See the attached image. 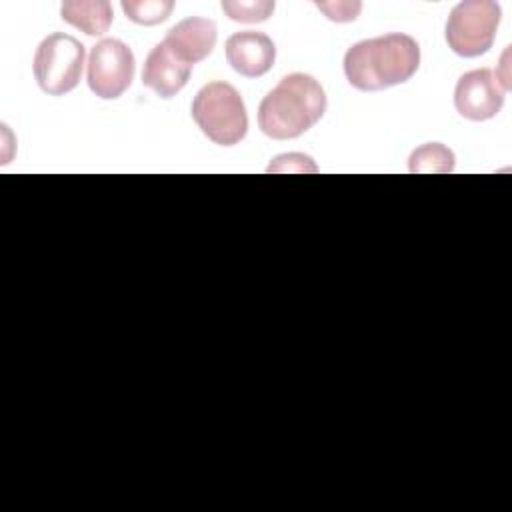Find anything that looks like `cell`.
<instances>
[{
	"mask_svg": "<svg viewBox=\"0 0 512 512\" xmlns=\"http://www.w3.org/2000/svg\"><path fill=\"white\" fill-rule=\"evenodd\" d=\"M420 66V46L404 32L360 40L344 54L346 80L362 92L408 82Z\"/></svg>",
	"mask_w": 512,
	"mask_h": 512,
	"instance_id": "6da1fadb",
	"label": "cell"
},
{
	"mask_svg": "<svg viewBox=\"0 0 512 512\" xmlns=\"http://www.w3.org/2000/svg\"><path fill=\"white\" fill-rule=\"evenodd\" d=\"M326 112L320 82L304 72L284 76L258 106V128L274 140H292L308 132Z\"/></svg>",
	"mask_w": 512,
	"mask_h": 512,
	"instance_id": "7a4b0ae2",
	"label": "cell"
},
{
	"mask_svg": "<svg viewBox=\"0 0 512 512\" xmlns=\"http://www.w3.org/2000/svg\"><path fill=\"white\" fill-rule=\"evenodd\" d=\"M192 118L202 134L220 146L238 144L248 132V114L240 92L222 80L208 82L192 100Z\"/></svg>",
	"mask_w": 512,
	"mask_h": 512,
	"instance_id": "3957f363",
	"label": "cell"
},
{
	"mask_svg": "<svg viewBox=\"0 0 512 512\" xmlns=\"http://www.w3.org/2000/svg\"><path fill=\"white\" fill-rule=\"evenodd\" d=\"M86 50L80 40L64 32L48 34L36 48L32 70L42 92L50 96H64L72 92L84 68Z\"/></svg>",
	"mask_w": 512,
	"mask_h": 512,
	"instance_id": "277c9868",
	"label": "cell"
},
{
	"mask_svg": "<svg viewBox=\"0 0 512 512\" xmlns=\"http://www.w3.org/2000/svg\"><path fill=\"white\" fill-rule=\"evenodd\" d=\"M502 18L500 4L492 0H464L446 20V44L462 58H476L492 48Z\"/></svg>",
	"mask_w": 512,
	"mask_h": 512,
	"instance_id": "5b68a950",
	"label": "cell"
},
{
	"mask_svg": "<svg viewBox=\"0 0 512 512\" xmlns=\"http://www.w3.org/2000/svg\"><path fill=\"white\" fill-rule=\"evenodd\" d=\"M86 80L98 98H120L134 80V54L130 46L118 38L96 42L88 56Z\"/></svg>",
	"mask_w": 512,
	"mask_h": 512,
	"instance_id": "8992f818",
	"label": "cell"
},
{
	"mask_svg": "<svg viewBox=\"0 0 512 512\" xmlns=\"http://www.w3.org/2000/svg\"><path fill=\"white\" fill-rule=\"evenodd\" d=\"M506 88L490 68L470 70L462 74L454 88L456 112L472 122L494 118L504 106Z\"/></svg>",
	"mask_w": 512,
	"mask_h": 512,
	"instance_id": "52a82bcc",
	"label": "cell"
},
{
	"mask_svg": "<svg viewBox=\"0 0 512 512\" xmlns=\"http://www.w3.org/2000/svg\"><path fill=\"white\" fill-rule=\"evenodd\" d=\"M226 60L238 74L246 78H258L274 66L276 46L264 32H234L226 40Z\"/></svg>",
	"mask_w": 512,
	"mask_h": 512,
	"instance_id": "ba28073f",
	"label": "cell"
},
{
	"mask_svg": "<svg viewBox=\"0 0 512 512\" xmlns=\"http://www.w3.org/2000/svg\"><path fill=\"white\" fill-rule=\"evenodd\" d=\"M218 40L216 22L210 18L190 16L174 24L162 40L176 58L194 66L196 62L210 56Z\"/></svg>",
	"mask_w": 512,
	"mask_h": 512,
	"instance_id": "9c48e42d",
	"label": "cell"
},
{
	"mask_svg": "<svg viewBox=\"0 0 512 512\" xmlns=\"http://www.w3.org/2000/svg\"><path fill=\"white\" fill-rule=\"evenodd\" d=\"M192 66L172 54V50L160 42L146 56L142 68V84L154 90L160 98L176 96L190 80Z\"/></svg>",
	"mask_w": 512,
	"mask_h": 512,
	"instance_id": "30bf717a",
	"label": "cell"
},
{
	"mask_svg": "<svg viewBox=\"0 0 512 512\" xmlns=\"http://www.w3.org/2000/svg\"><path fill=\"white\" fill-rule=\"evenodd\" d=\"M62 20L88 36L108 32L114 20L112 4L106 0H68L60 6Z\"/></svg>",
	"mask_w": 512,
	"mask_h": 512,
	"instance_id": "8fae6325",
	"label": "cell"
},
{
	"mask_svg": "<svg viewBox=\"0 0 512 512\" xmlns=\"http://www.w3.org/2000/svg\"><path fill=\"white\" fill-rule=\"evenodd\" d=\"M408 170L416 174H446L454 170V152L440 142H428L416 148L408 158Z\"/></svg>",
	"mask_w": 512,
	"mask_h": 512,
	"instance_id": "7c38bea8",
	"label": "cell"
},
{
	"mask_svg": "<svg viewBox=\"0 0 512 512\" xmlns=\"http://www.w3.org/2000/svg\"><path fill=\"white\" fill-rule=\"evenodd\" d=\"M174 8L172 0H124L122 10L128 20L140 26H156L164 22Z\"/></svg>",
	"mask_w": 512,
	"mask_h": 512,
	"instance_id": "4fadbf2b",
	"label": "cell"
},
{
	"mask_svg": "<svg viewBox=\"0 0 512 512\" xmlns=\"http://www.w3.org/2000/svg\"><path fill=\"white\" fill-rule=\"evenodd\" d=\"M220 6L230 20L244 24L266 22L274 12V0H224Z\"/></svg>",
	"mask_w": 512,
	"mask_h": 512,
	"instance_id": "5bb4252c",
	"label": "cell"
},
{
	"mask_svg": "<svg viewBox=\"0 0 512 512\" xmlns=\"http://www.w3.org/2000/svg\"><path fill=\"white\" fill-rule=\"evenodd\" d=\"M316 170L318 168L310 156L296 154V152L276 156L268 166V172H316Z\"/></svg>",
	"mask_w": 512,
	"mask_h": 512,
	"instance_id": "9a60e30c",
	"label": "cell"
},
{
	"mask_svg": "<svg viewBox=\"0 0 512 512\" xmlns=\"http://www.w3.org/2000/svg\"><path fill=\"white\" fill-rule=\"evenodd\" d=\"M316 6L332 22H352L362 10L360 2H316Z\"/></svg>",
	"mask_w": 512,
	"mask_h": 512,
	"instance_id": "2e32d148",
	"label": "cell"
}]
</instances>
